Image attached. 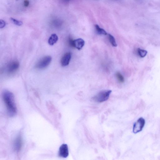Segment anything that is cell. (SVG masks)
<instances>
[{"instance_id":"cell-2","label":"cell","mask_w":160,"mask_h":160,"mask_svg":"<svg viewBox=\"0 0 160 160\" xmlns=\"http://www.w3.org/2000/svg\"><path fill=\"white\" fill-rule=\"evenodd\" d=\"M112 92L111 90H104L98 93L94 96L92 99L94 102L97 103H102L108 100Z\"/></svg>"},{"instance_id":"cell-16","label":"cell","mask_w":160,"mask_h":160,"mask_svg":"<svg viewBox=\"0 0 160 160\" xmlns=\"http://www.w3.org/2000/svg\"><path fill=\"white\" fill-rule=\"evenodd\" d=\"M6 25V23L5 21L2 19L0 20V28L2 29L4 28Z\"/></svg>"},{"instance_id":"cell-4","label":"cell","mask_w":160,"mask_h":160,"mask_svg":"<svg viewBox=\"0 0 160 160\" xmlns=\"http://www.w3.org/2000/svg\"><path fill=\"white\" fill-rule=\"evenodd\" d=\"M145 123V121L144 119L142 118L139 119L133 125V132L136 133L141 131L144 127Z\"/></svg>"},{"instance_id":"cell-7","label":"cell","mask_w":160,"mask_h":160,"mask_svg":"<svg viewBox=\"0 0 160 160\" xmlns=\"http://www.w3.org/2000/svg\"><path fill=\"white\" fill-rule=\"evenodd\" d=\"M71 58V54L70 52H67L62 57L61 64L63 67L66 66L69 64Z\"/></svg>"},{"instance_id":"cell-5","label":"cell","mask_w":160,"mask_h":160,"mask_svg":"<svg viewBox=\"0 0 160 160\" xmlns=\"http://www.w3.org/2000/svg\"><path fill=\"white\" fill-rule=\"evenodd\" d=\"M69 155V151L68 145L66 144H63L60 147L58 151V155L60 157L66 158Z\"/></svg>"},{"instance_id":"cell-19","label":"cell","mask_w":160,"mask_h":160,"mask_svg":"<svg viewBox=\"0 0 160 160\" xmlns=\"http://www.w3.org/2000/svg\"><path fill=\"white\" fill-rule=\"evenodd\" d=\"M67 1H70V0H67Z\"/></svg>"},{"instance_id":"cell-6","label":"cell","mask_w":160,"mask_h":160,"mask_svg":"<svg viewBox=\"0 0 160 160\" xmlns=\"http://www.w3.org/2000/svg\"><path fill=\"white\" fill-rule=\"evenodd\" d=\"M19 64L17 61H14L10 63L7 67V70L9 73H12L17 70L19 67Z\"/></svg>"},{"instance_id":"cell-10","label":"cell","mask_w":160,"mask_h":160,"mask_svg":"<svg viewBox=\"0 0 160 160\" xmlns=\"http://www.w3.org/2000/svg\"><path fill=\"white\" fill-rule=\"evenodd\" d=\"M58 39V36L56 34H52L48 39V44L50 45H53L57 43Z\"/></svg>"},{"instance_id":"cell-9","label":"cell","mask_w":160,"mask_h":160,"mask_svg":"<svg viewBox=\"0 0 160 160\" xmlns=\"http://www.w3.org/2000/svg\"><path fill=\"white\" fill-rule=\"evenodd\" d=\"M85 44L84 40L82 39H78L74 40L73 47L80 50L83 47Z\"/></svg>"},{"instance_id":"cell-14","label":"cell","mask_w":160,"mask_h":160,"mask_svg":"<svg viewBox=\"0 0 160 160\" xmlns=\"http://www.w3.org/2000/svg\"><path fill=\"white\" fill-rule=\"evenodd\" d=\"M117 79L120 83H123L125 81V79L122 75L119 72H117L116 74Z\"/></svg>"},{"instance_id":"cell-13","label":"cell","mask_w":160,"mask_h":160,"mask_svg":"<svg viewBox=\"0 0 160 160\" xmlns=\"http://www.w3.org/2000/svg\"><path fill=\"white\" fill-rule=\"evenodd\" d=\"M137 54L141 58L144 57L146 56L147 52L145 50L141 49L138 48L137 50Z\"/></svg>"},{"instance_id":"cell-18","label":"cell","mask_w":160,"mask_h":160,"mask_svg":"<svg viewBox=\"0 0 160 160\" xmlns=\"http://www.w3.org/2000/svg\"><path fill=\"white\" fill-rule=\"evenodd\" d=\"M19 1V0H16V1Z\"/></svg>"},{"instance_id":"cell-17","label":"cell","mask_w":160,"mask_h":160,"mask_svg":"<svg viewBox=\"0 0 160 160\" xmlns=\"http://www.w3.org/2000/svg\"><path fill=\"white\" fill-rule=\"evenodd\" d=\"M24 5L25 7H28L29 4V1L28 0H25L24 1Z\"/></svg>"},{"instance_id":"cell-12","label":"cell","mask_w":160,"mask_h":160,"mask_svg":"<svg viewBox=\"0 0 160 160\" xmlns=\"http://www.w3.org/2000/svg\"><path fill=\"white\" fill-rule=\"evenodd\" d=\"M108 35L109 40L111 44L114 47H117V45L115 38L113 36L110 34H108Z\"/></svg>"},{"instance_id":"cell-15","label":"cell","mask_w":160,"mask_h":160,"mask_svg":"<svg viewBox=\"0 0 160 160\" xmlns=\"http://www.w3.org/2000/svg\"><path fill=\"white\" fill-rule=\"evenodd\" d=\"M10 20L14 24L16 25L20 26L23 25V22L22 21L16 20V19H15L11 18H10Z\"/></svg>"},{"instance_id":"cell-1","label":"cell","mask_w":160,"mask_h":160,"mask_svg":"<svg viewBox=\"0 0 160 160\" xmlns=\"http://www.w3.org/2000/svg\"><path fill=\"white\" fill-rule=\"evenodd\" d=\"M3 98L9 116L11 117L15 116L17 113V108L14 94L11 91L5 90L3 93Z\"/></svg>"},{"instance_id":"cell-8","label":"cell","mask_w":160,"mask_h":160,"mask_svg":"<svg viewBox=\"0 0 160 160\" xmlns=\"http://www.w3.org/2000/svg\"><path fill=\"white\" fill-rule=\"evenodd\" d=\"M23 144L22 140L21 137L19 135L15 140L14 143V148L15 151L19 152L21 150Z\"/></svg>"},{"instance_id":"cell-11","label":"cell","mask_w":160,"mask_h":160,"mask_svg":"<svg viewBox=\"0 0 160 160\" xmlns=\"http://www.w3.org/2000/svg\"><path fill=\"white\" fill-rule=\"evenodd\" d=\"M95 27L98 34L101 35H108L104 29L100 28L98 25H95Z\"/></svg>"},{"instance_id":"cell-3","label":"cell","mask_w":160,"mask_h":160,"mask_svg":"<svg viewBox=\"0 0 160 160\" xmlns=\"http://www.w3.org/2000/svg\"><path fill=\"white\" fill-rule=\"evenodd\" d=\"M52 58L50 56H44L40 59L36 65L35 67L39 69H43L50 64Z\"/></svg>"}]
</instances>
